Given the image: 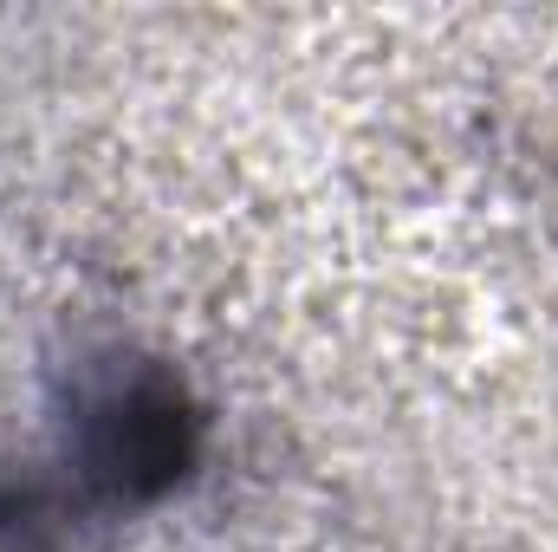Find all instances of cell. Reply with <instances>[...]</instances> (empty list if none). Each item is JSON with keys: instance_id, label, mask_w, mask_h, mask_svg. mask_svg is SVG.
Instances as JSON below:
<instances>
[{"instance_id": "obj_1", "label": "cell", "mask_w": 558, "mask_h": 552, "mask_svg": "<svg viewBox=\"0 0 558 552\" xmlns=\"http://www.w3.org/2000/svg\"><path fill=\"white\" fill-rule=\"evenodd\" d=\"M208 448L195 384L143 345H85L46 397L39 442L0 475V552H78L182 494Z\"/></svg>"}]
</instances>
